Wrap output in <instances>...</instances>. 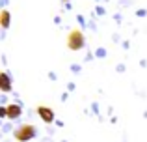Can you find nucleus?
Instances as JSON below:
<instances>
[{
	"instance_id": "nucleus-12",
	"label": "nucleus",
	"mask_w": 147,
	"mask_h": 142,
	"mask_svg": "<svg viewBox=\"0 0 147 142\" xmlns=\"http://www.w3.org/2000/svg\"><path fill=\"white\" fill-rule=\"evenodd\" d=\"M7 2H9V0H2V2H0V6H2V10H6V6H7Z\"/></svg>"
},
{
	"instance_id": "nucleus-7",
	"label": "nucleus",
	"mask_w": 147,
	"mask_h": 142,
	"mask_svg": "<svg viewBox=\"0 0 147 142\" xmlns=\"http://www.w3.org/2000/svg\"><path fill=\"white\" fill-rule=\"evenodd\" d=\"M95 54L99 56V58H104V56H106V49H102V47H99L97 51H95Z\"/></svg>"
},
{
	"instance_id": "nucleus-9",
	"label": "nucleus",
	"mask_w": 147,
	"mask_h": 142,
	"mask_svg": "<svg viewBox=\"0 0 147 142\" xmlns=\"http://www.w3.org/2000/svg\"><path fill=\"white\" fill-rule=\"evenodd\" d=\"M136 15H138V17H145V15H147V10H144V7H142V10L136 11Z\"/></svg>"
},
{
	"instance_id": "nucleus-8",
	"label": "nucleus",
	"mask_w": 147,
	"mask_h": 142,
	"mask_svg": "<svg viewBox=\"0 0 147 142\" xmlns=\"http://www.w3.org/2000/svg\"><path fill=\"white\" fill-rule=\"evenodd\" d=\"M95 13H97V15H104V13H106V10H104L102 6H97V10H95Z\"/></svg>"
},
{
	"instance_id": "nucleus-4",
	"label": "nucleus",
	"mask_w": 147,
	"mask_h": 142,
	"mask_svg": "<svg viewBox=\"0 0 147 142\" xmlns=\"http://www.w3.org/2000/svg\"><path fill=\"white\" fill-rule=\"evenodd\" d=\"M21 114H22L21 105H17V103L7 105V118H9V120H17V118H21Z\"/></svg>"
},
{
	"instance_id": "nucleus-2",
	"label": "nucleus",
	"mask_w": 147,
	"mask_h": 142,
	"mask_svg": "<svg viewBox=\"0 0 147 142\" xmlns=\"http://www.w3.org/2000/svg\"><path fill=\"white\" fill-rule=\"evenodd\" d=\"M34 137H36V127L30 124H24L19 129H15V140H19V142H26V140L34 139Z\"/></svg>"
},
{
	"instance_id": "nucleus-5",
	"label": "nucleus",
	"mask_w": 147,
	"mask_h": 142,
	"mask_svg": "<svg viewBox=\"0 0 147 142\" xmlns=\"http://www.w3.org/2000/svg\"><path fill=\"white\" fill-rule=\"evenodd\" d=\"M9 21H11V15L7 10H2L0 11V26H2V30H7L9 28Z\"/></svg>"
},
{
	"instance_id": "nucleus-6",
	"label": "nucleus",
	"mask_w": 147,
	"mask_h": 142,
	"mask_svg": "<svg viewBox=\"0 0 147 142\" xmlns=\"http://www.w3.org/2000/svg\"><path fill=\"white\" fill-rule=\"evenodd\" d=\"M2 92H9L11 90V79L7 75V71H2Z\"/></svg>"
},
{
	"instance_id": "nucleus-3",
	"label": "nucleus",
	"mask_w": 147,
	"mask_h": 142,
	"mask_svg": "<svg viewBox=\"0 0 147 142\" xmlns=\"http://www.w3.org/2000/svg\"><path fill=\"white\" fill-rule=\"evenodd\" d=\"M37 114H39V118L45 122V124H52L54 122V112H52V109H49V107L39 105L37 107Z\"/></svg>"
},
{
	"instance_id": "nucleus-11",
	"label": "nucleus",
	"mask_w": 147,
	"mask_h": 142,
	"mask_svg": "<svg viewBox=\"0 0 147 142\" xmlns=\"http://www.w3.org/2000/svg\"><path fill=\"white\" fill-rule=\"evenodd\" d=\"M114 19H115V21H117V22H121V21H123V17H121V15H119V13H115V15H114Z\"/></svg>"
},
{
	"instance_id": "nucleus-10",
	"label": "nucleus",
	"mask_w": 147,
	"mask_h": 142,
	"mask_svg": "<svg viewBox=\"0 0 147 142\" xmlns=\"http://www.w3.org/2000/svg\"><path fill=\"white\" fill-rule=\"evenodd\" d=\"M76 21H78V22H80V24H82V26L86 24V21H84V17H82V15H78V17H76ZM86 26H88V24H86Z\"/></svg>"
},
{
	"instance_id": "nucleus-1",
	"label": "nucleus",
	"mask_w": 147,
	"mask_h": 142,
	"mask_svg": "<svg viewBox=\"0 0 147 142\" xmlns=\"http://www.w3.org/2000/svg\"><path fill=\"white\" fill-rule=\"evenodd\" d=\"M67 47H69V51H75V52L86 47V37H84V34L80 32V30H71V32H69Z\"/></svg>"
},
{
	"instance_id": "nucleus-13",
	"label": "nucleus",
	"mask_w": 147,
	"mask_h": 142,
	"mask_svg": "<svg viewBox=\"0 0 147 142\" xmlns=\"http://www.w3.org/2000/svg\"><path fill=\"white\" fill-rule=\"evenodd\" d=\"M88 26H90L91 30H95V28H97V26H95V22H93V21H90V22H88Z\"/></svg>"
}]
</instances>
